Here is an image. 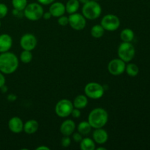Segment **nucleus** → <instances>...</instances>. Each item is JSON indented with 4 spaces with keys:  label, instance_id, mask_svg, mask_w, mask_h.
I'll return each mask as SVG.
<instances>
[{
    "label": "nucleus",
    "instance_id": "obj_1",
    "mask_svg": "<svg viewBox=\"0 0 150 150\" xmlns=\"http://www.w3.org/2000/svg\"><path fill=\"white\" fill-rule=\"evenodd\" d=\"M19 65V61L13 53H1L0 54V72L3 74H12L16 71Z\"/></svg>",
    "mask_w": 150,
    "mask_h": 150
},
{
    "label": "nucleus",
    "instance_id": "obj_2",
    "mask_svg": "<svg viewBox=\"0 0 150 150\" xmlns=\"http://www.w3.org/2000/svg\"><path fill=\"white\" fill-rule=\"evenodd\" d=\"M108 120V114L105 109L103 108H94L89 113L88 122L92 128H101L106 125Z\"/></svg>",
    "mask_w": 150,
    "mask_h": 150
},
{
    "label": "nucleus",
    "instance_id": "obj_3",
    "mask_svg": "<svg viewBox=\"0 0 150 150\" xmlns=\"http://www.w3.org/2000/svg\"><path fill=\"white\" fill-rule=\"evenodd\" d=\"M102 13V7L97 1L90 0L83 4L82 7V15L89 20H95L99 18Z\"/></svg>",
    "mask_w": 150,
    "mask_h": 150
},
{
    "label": "nucleus",
    "instance_id": "obj_4",
    "mask_svg": "<svg viewBox=\"0 0 150 150\" xmlns=\"http://www.w3.org/2000/svg\"><path fill=\"white\" fill-rule=\"evenodd\" d=\"M43 8L40 3H30L26 5L23 10V15L24 17L28 20L35 21H38L42 17L43 15Z\"/></svg>",
    "mask_w": 150,
    "mask_h": 150
},
{
    "label": "nucleus",
    "instance_id": "obj_5",
    "mask_svg": "<svg viewBox=\"0 0 150 150\" xmlns=\"http://www.w3.org/2000/svg\"><path fill=\"white\" fill-rule=\"evenodd\" d=\"M119 58L125 62H130L133 59L136 54V49L131 42H122L120 45L117 51Z\"/></svg>",
    "mask_w": 150,
    "mask_h": 150
},
{
    "label": "nucleus",
    "instance_id": "obj_6",
    "mask_svg": "<svg viewBox=\"0 0 150 150\" xmlns=\"http://www.w3.org/2000/svg\"><path fill=\"white\" fill-rule=\"evenodd\" d=\"M104 92L105 89L103 86L96 82L88 83L84 87L85 95L90 99H100L103 96Z\"/></svg>",
    "mask_w": 150,
    "mask_h": 150
},
{
    "label": "nucleus",
    "instance_id": "obj_7",
    "mask_svg": "<svg viewBox=\"0 0 150 150\" xmlns=\"http://www.w3.org/2000/svg\"><path fill=\"white\" fill-rule=\"evenodd\" d=\"M74 108L73 102L68 99L60 100L55 106V113L59 117L65 118L71 114L72 111Z\"/></svg>",
    "mask_w": 150,
    "mask_h": 150
},
{
    "label": "nucleus",
    "instance_id": "obj_8",
    "mask_svg": "<svg viewBox=\"0 0 150 150\" xmlns=\"http://www.w3.org/2000/svg\"><path fill=\"white\" fill-rule=\"evenodd\" d=\"M100 25L105 30L114 32L117 30L120 26V20L116 15L107 14L101 20Z\"/></svg>",
    "mask_w": 150,
    "mask_h": 150
},
{
    "label": "nucleus",
    "instance_id": "obj_9",
    "mask_svg": "<svg viewBox=\"0 0 150 150\" xmlns=\"http://www.w3.org/2000/svg\"><path fill=\"white\" fill-rule=\"evenodd\" d=\"M69 23L72 29L76 31L82 30L85 28L86 25V18L80 13H75L70 14L68 17Z\"/></svg>",
    "mask_w": 150,
    "mask_h": 150
},
{
    "label": "nucleus",
    "instance_id": "obj_10",
    "mask_svg": "<svg viewBox=\"0 0 150 150\" xmlns=\"http://www.w3.org/2000/svg\"><path fill=\"white\" fill-rule=\"evenodd\" d=\"M126 62L121 59H114L108 64V70L112 76H120L125 71Z\"/></svg>",
    "mask_w": 150,
    "mask_h": 150
},
{
    "label": "nucleus",
    "instance_id": "obj_11",
    "mask_svg": "<svg viewBox=\"0 0 150 150\" xmlns=\"http://www.w3.org/2000/svg\"><path fill=\"white\" fill-rule=\"evenodd\" d=\"M38 44V40L36 37L31 33L24 34L21 38L20 45L23 50L31 51L35 49Z\"/></svg>",
    "mask_w": 150,
    "mask_h": 150
},
{
    "label": "nucleus",
    "instance_id": "obj_12",
    "mask_svg": "<svg viewBox=\"0 0 150 150\" xmlns=\"http://www.w3.org/2000/svg\"><path fill=\"white\" fill-rule=\"evenodd\" d=\"M8 128L12 133H20L23 130V122L21 118L18 117H13L9 120Z\"/></svg>",
    "mask_w": 150,
    "mask_h": 150
},
{
    "label": "nucleus",
    "instance_id": "obj_13",
    "mask_svg": "<svg viewBox=\"0 0 150 150\" xmlns=\"http://www.w3.org/2000/svg\"><path fill=\"white\" fill-rule=\"evenodd\" d=\"M92 138L95 143L98 144H103L108 141V134L106 130L103 129V127L97 128L92 133Z\"/></svg>",
    "mask_w": 150,
    "mask_h": 150
},
{
    "label": "nucleus",
    "instance_id": "obj_14",
    "mask_svg": "<svg viewBox=\"0 0 150 150\" xmlns=\"http://www.w3.org/2000/svg\"><path fill=\"white\" fill-rule=\"evenodd\" d=\"M49 12L53 17L59 18L65 13V5L60 1L53 2L49 7Z\"/></svg>",
    "mask_w": 150,
    "mask_h": 150
},
{
    "label": "nucleus",
    "instance_id": "obj_15",
    "mask_svg": "<svg viewBox=\"0 0 150 150\" xmlns=\"http://www.w3.org/2000/svg\"><path fill=\"white\" fill-rule=\"evenodd\" d=\"M76 130V123L72 120H67L62 123L60 126V132L63 136H70Z\"/></svg>",
    "mask_w": 150,
    "mask_h": 150
},
{
    "label": "nucleus",
    "instance_id": "obj_16",
    "mask_svg": "<svg viewBox=\"0 0 150 150\" xmlns=\"http://www.w3.org/2000/svg\"><path fill=\"white\" fill-rule=\"evenodd\" d=\"M13 45L12 37L8 34L0 35V53L7 52L10 51Z\"/></svg>",
    "mask_w": 150,
    "mask_h": 150
},
{
    "label": "nucleus",
    "instance_id": "obj_17",
    "mask_svg": "<svg viewBox=\"0 0 150 150\" xmlns=\"http://www.w3.org/2000/svg\"><path fill=\"white\" fill-rule=\"evenodd\" d=\"M38 128H39V123L35 120H29L23 124V131L26 134H34L38 131Z\"/></svg>",
    "mask_w": 150,
    "mask_h": 150
},
{
    "label": "nucleus",
    "instance_id": "obj_18",
    "mask_svg": "<svg viewBox=\"0 0 150 150\" xmlns=\"http://www.w3.org/2000/svg\"><path fill=\"white\" fill-rule=\"evenodd\" d=\"M73 106L76 108L82 109L84 108L88 104V98L84 95H79L75 98L73 102Z\"/></svg>",
    "mask_w": 150,
    "mask_h": 150
},
{
    "label": "nucleus",
    "instance_id": "obj_19",
    "mask_svg": "<svg viewBox=\"0 0 150 150\" xmlns=\"http://www.w3.org/2000/svg\"><path fill=\"white\" fill-rule=\"evenodd\" d=\"M80 7V2L79 0H68L66 3L65 10L69 14L77 13Z\"/></svg>",
    "mask_w": 150,
    "mask_h": 150
},
{
    "label": "nucleus",
    "instance_id": "obj_20",
    "mask_svg": "<svg viewBox=\"0 0 150 150\" xmlns=\"http://www.w3.org/2000/svg\"><path fill=\"white\" fill-rule=\"evenodd\" d=\"M134 32L129 28L124 29L120 33V39L122 42H131L134 39Z\"/></svg>",
    "mask_w": 150,
    "mask_h": 150
},
{
    "label": "nucleus",
    "instance_id": "obj_21",
    "mask_svg": "<svg viewBox=\"0 0 150 150\" xmlns=\"http://www.w3.org/2000/svg\"><path fill=\"white\" fill-rule=\"evenodd\" d=\"M80 148L82 150H95V142L90 138H84L82 139L80 142Z\"/></svg>",
    "mask_w": 150,
    "mask_h": 150
},
{
    "label": "nucleus",
    "instance_id": "obj_22",
    "mask_svg": "<svg viewBox=\"0 0 150 150\" xmlns=\"http://www.w3.org/2000/svg\"><path fill=\"white\" fill-rule=\"evenodd\" d=\"M92 126L88 121L81 122L79 123L77 127L78 132L80 133L82 136H86V135L89 134L92 130Z\"/></svg>",
    "mask_w": 150,
    "mask_h": 150
},
{
    "label": "nucleus",
    "instance_id": "obj_23",
    "mask_svg": "<svg viewBox=\"0 0 150 150\" xmlns=\"http://www.w3.org/2000/svg\"><path fill=\"white\" fill-rule=\"evenodd\" d=\"M90 33L93 38L98 39V38H100L103 36L104 33H105V29L100 24H96L92 26Z\"/></svg>",
    "mask_w": 150,
    "mask_h": 150
},
{
    "label": "nucleus",
    "instance_id": "obj_24",
    "mask_svg": "<svg viewBox=\"0 0 150 150\" xmlns=\"http://www.w3.org/2000/svg\"><path fill=\"white\" fill-rule=\"evenodd\" d=\"M125 71L129 76L135 77L137 76L139 73V68L134 63H129L126 65Z\"/></svg>",
    "mask_w": 150,
    "mask_h": 150
},
{
    "label": "nucleus",
    "instance_id": "obj_25",
    "mask_svg": "<svg viewBox=\"0 0 150 150\" xmlns=\"http://www.w3.org/2000/svg\"><path fill=\"white\" fill-rule=\"evenodd\" d=\"M33 59V55L31 51H27V50H23L20 54V59L24 64H29L32 62Z\"/></svg>",
    "mask_w": 150,
    "mask_h": 150
},
{
    "label": "nucleus",
    "instance_id": "obj_26",
    "mask_svg": "<svg viewBox=\"0 0 150 150\" xmlns=\"http://www.w3.org/2000/svg\"><path fill=\"white\" fill-rule=\"evenodd\" d=\"M13 8L17 10H23L28 4L27 0H12Z\"/></svg>",
    "mask_w": 150,
    "mask_h": 150
},
{
    "label": "nucleus",
    "instance_id": "obj_27",
    "mask_svg": "<svg viewBox=\"0 0 150 150\" xmlns=\"http://www.w3.org/2000/svg\"><path fill=\"white\" fill-rule=\"evenodd\" d=\"M8 13V7L4 3H0V19L5 17Z\"/></svg>",
    "mask_w": 150,
    "mask_h": 150
},
{
    "label": "nucleus",
    "instance_id": "obj_28",
    "mask_svg": "<svg viewBox=\"0 0 150 150\" xmlns=\"http://www.w3.org/2000/svg\"><path fill=\"white\" fill-rule=\"evenodd\" d=\"M58 23L62 26H65L68 25L69 23V18L67 16H62L58 18Z\"/></svg>",
    "mask_w": 150,
    "mask_h": 150
},
{
    "label": "nucleus",
    "instance_id": "obj_29",
    "mask_svg": "<svg viewBox=\"0 0 150 150\" xmlns=\"http://www.w3.org/2000/svg\"><path fill=\"white\" fill-rule=\"evenodd\" d=\"M61 144L63 147H68L71 144V139L70 136H64V137L61 140Z\"/></svg>",
    "mask_w": 150,
    "mask_h": 150
},
{
    "label": "nucleus",
    "instance_id": "obj_30",
    "mask_svg": "<svg viewBox=\"0 0 150 150\" xmlns=\"http://www.w3.org/2000/svg\"><path fill=\"white\" fill-rule=\"evenodd\" d=\"M12 13H13V16L16 18H21L24 16L23 15V10H17V9H13V11H12Z\"/></svg>",
    "mask_w": 150,
    "mask_h": 150
},
{
    "label": "nucleus",
    "instance_id": "obj_31",
    "mask_svg": "<svg viewBox=\"0 0 150 150\" xmlns=\"http://www.w3.org/2000/svg\"><path fill=\"white\" fill-rule=\"evenodd\" d=\"M72 136H73V141H75L76 142H77V143H79V142H81L82 140V135L80 133H73V134H72Z\"/></svg>",
    "mask_w": 150,
    "mask_h": 150
},
{
    "label": "nucleus",
    "instance_id": "obj_32",
    "mask_svg": "<svg viewBox=\"0 0 150 150\" xmlns=\"http://www.w3.org/2000/svg\"><path fill=\"white\" fill-rule=\"evenodd\" d=\"M81 113L80 109H79V108H74L73 109V111H72L71 114H70V115H71L72 117H73V118L78 119V118H79V117H81Z\"/></svg>",
    "mask_w": 150,
    "mask_h": 150
},
{
    "label": "nucleus",
    "instance_id": "obj_33",
    "mask_svg": "<svg viewBox=\"0 0 150 150\" xmlns=\"http://www.w3.org/2000/svg\"><path fill=\"white\" fill-rule=\"evenodd\" d=\"M54 1L55 0H38V3L43 5H48V4H52L53 2H54Z\"/></svg>",
    "mask_w": 150,
    "mask_h": 150
},
{
    "label": "nucleus",
    "instance_id": "obj_34",
    "mask_svg": "<svg viewBox=\"0 0 150 150\" xmlns=\"http://www.w3.org/2000/svg\"><path fill=\"white\" fill-rule=\"evenodd\" d=\"M5 77L1 72H0V88L5 84Z\"/></svg>",
    "mask_w": 150,
    "mask_h": 150
},
{
    "label": "nucleus",
    "instance_id": "obj_35",
    "mask_svg": "<svg viewBox=\"0 0 150 150\" xmlns=\"http://www.w3.org/2000/svg\"><path fill=\"white\" fill-rule=\"evenodd\" d=\"M51 17H52V16H51V13L48 11V12H45V13H43V15H42V18H43L45 20H49Z\"/></svg>",
    "mask_w": 150,
    "mask_h": 150
},
{
    "label": "nucleus",
    "instance_id": "obj_36",
    "mask_svg": "<svg viewBox=\"0 0 150 150\" xmlns=\"http://www.w3.org/2000/svg\"><path fill=\"white\" fill-rule=\"evenodd\" d=\"M16 99H17V96L15 95L14 94H10V95H8V96H7V100H8L9 101H15Z\"/></svg>",
    "mask_w": 150,
    "mask_h": 150
},
{
    "label": "nucleus",
    "instance_id": "obj_37",
    "mask_svg": "<svg viewBox=\"0 0 150 150\" xmlns=\"http://www.w3.org/2000/svg\"><path fill=\"white\" fill-rule=\"evenodd\" d=\"M50 148L46 146H40L36 148V150H49Z\"/></svg>",
    "mask_w": 150,
    "mask_h": 150
},
{
    "label": "nucleus",
    "instance_id": "obj_38",
    "mask_svg": "<svg viewBox=\"0 0 150 150\" xmlns=\"http://www.w3.org/2000/svg\"><path fill=\"white\" fill-rule=\"evenodd\" d=\"M0 89H1V91L3 93H5V92H7V90H8V88H7V86H5V84H4V86H2L0 88Z\"/></svg>",
    "mask_w": 150,
    "mask_h": 150
},
{
    "label": "nucleus",
    "instance_id": "obj_39",
    "mask_svg": "<svg viewBox=\"0 0 150 150\" xmlns=\"http://www.w3.org/2000/svg\"><path fill=\"white\" fill-rule=\"evenodd\" d=\"M79 2L81 3V4H85V3L88 2L89 1H90V0H79Z\"/></svg>",
    "mask_w": 150,
    "mask_h": 150
},
{
    "label": "nucleus",
    "instance_id": "obj_40",
    "mask_svg": "<svg viewBox=\"0 0 150 150\" xmlns=\"http://www.w3.org/2000/svg\"><path fill=\"white\" fill-rule=\"evenodd\" d=\"M95 149H97V150H106V148H105V147H98V148H95Z\"/></svg>",
    "mask_w": 150,
    "mask_h": 150
},
{
    "label": "nucleus",
    "instance_id": "obj_41",
    "mask_svg": "<svg viewBox=\"0 0 150 150\" xmlns=\"http://www.w3.org/2000/svg\"><path fill=\"white\" fill-rule=\"evenodd\" d=\"M1 21H0V27H1Z\"/></svg>",
    "mask_w": 150,
    "mask_h": 150
},
{
    "label": "nucleus",
    "instance_id": "obj_42",
    "mask_svg": "<svg viewBox=\"0 0 150 150\" xmlns=\"http://www.w3.org/2000/svg\"><path fill=\"white\" fill-rule=\"evenodd\" d=\"M94 1H98V0H94Z\"/></svg>",
    "mask_w": 150,
    "mask_h": 150
}]
</instances>
